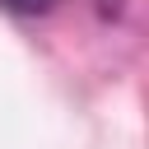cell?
Segmentation results:
<instances>
[{
    "mask_svg": "<svg viewBox=\"0 0 149 149\" xmlns=\"http://www.w3.org/2000/svg\"><path fill=\"white\" fill-rule=\"evenodd\" d=\"M0 5H9L14 14H47L56 0H0Z\"/></svg>",
    "mask_w": 149,
    "mask_h": 149,
    "instance_id": "cell-1",
    "label": "cell"
}]
</instances>
